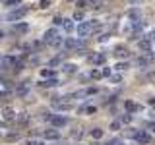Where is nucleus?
<instances>
[{
  "instance_id": "1",
  "label": "nucleus",
  "mask_w": 155,
  "mask_h": 145,
  "mask_svg": "<svg viewBox=\"0 0 155 145\" xmlns=\"http://www.w3.org/2000/svg\"><path fill=\"white\" fill-rule=\"evenodd\" d=\"M93 27H95L93 21H82V23L78 25V37H87V35L93 31Z\"/></svg>"
},
{
  "instance_id": "2",
  "label": "nucleus",
  "mask_w": 155,
  "mask_h": 145,
  "mask_svg": "<svg viewBox=\"0 0 155 145\" xmlns=\"http://www.w3.org/2000/svg\"><path fill=\"white\" fill-rule=\"evenodd\" d=\"M49 122H51L54 128H62V126H66V124H68V118H66V116H60V114H52Z\"/></svg>"
},
{
  "instance_id": "3",
  "label": "nucleus",
  "mask_w": 155,
  "mask_h": 145,
  "mask_svg": "<svg viewBox=\"0 0 155 145\" xmlns=\"http://www.w3.org/2000/svg\"><path fill=\"white\" fill-rule=\"evenodd\" d=\"M25 14H27V8H18V10H12V12L8 14V19H10V21H18V19H21Z\"/></svg>"
},
{
  "instance_id": "4",
  "label": "nucleus",
  "mask_w": 155,
  "mask_h": 145,
  "mask_svg": "<svg viewBox=\"0 0 155 145\" xmlns=\"http://www.w3.org/2000/svg\"><path fill=\"white\" fill-rule=\"evenodd\" d=\"M134 139H136L140 145H149V143H151V135H149L147 132H138V133L134 135Z\"/></svg>"
},
{
  "instance_id": "5",
  "label": "nucleus",
  "mask_w": 155,
  "mask_h": 145,
  "mask_svg": "<svg viewBox=\"0 0 155 145\" xmlns=\"http://www.w3.org/2000/svg\"><path fill=\"white\" fill-rule=\"evenodd\" d=\"M62 44H64L66 49H78V47H82V49H84V43H82V41H76V39H66Z\"/></svg>"
},
{
  "instance_id": "6",
  "label": "nucleus",
  "mask_w": 155,
  "mask_h": 145,
  "mask_svg": "<svg viewBox=\"0 0 155 145\" xmlns=\"http://www.w3.org/2000/svg\"><path fill=\"white\" fill-rule=\"evenodd\" d=\"M39 85H43V87H54V85H58V79L56 77H49V79H43Z\"/></svg>"
},
{
  "instance_id": "7",
  "label": "nucleus",
  "mask_w": 155,
  "mask_h": 145,
  "mask_svg": "<svg viewBox=\"0 0 155 145\" xmlns=\"http://www.w3.org/2000/svg\"><path fill=\"white\" fill-rule=\"evenodd\" d=\"M60 137V133L56 132V130H47L45 132V139H51V141H54V139Z\"/></svg>"
},
{
  "instance_id": "8",
  "label": "nucleus",
  "mask_w": 155,
  "mask_h": 145,
  "mask_svg": "<svg viewBox=\"0 0 155 145\" xmlns=\"http://www.w3.org/2000/svg\"><path fill=\"white\" fill-rule=\"evenodd\" d=\"M60 25L64 27V31H66V33L74 31V23H72V19H62V23H60Z\"/></svg>"
},
{
  "instance_id": "9",
  "label": "nucleus",
  "mask_w": 155,
  "mask_h": 145,
  "mask_svg": "<svg viewBox=\"0 0 155 145\" xmlns=\"http://www.w3.org/2000/svg\"><path fill=\"white\" fill-rule=\"evenodd\" d=\"M27 29H29L27 23H16V25H14V31H16V33H25Z\"/></svg>"
},
{
  "instance_id": "10",
  "label": "nucleus",
  "mask_w": 155,
  "mask_h": 145,
  "mask_svg": "<svg viewBox=\"0 0 155 145\" xmlns=\"http://www.w3.org/2000/svg\"><path fill=\"white\" fill-rule=\"evenodd\" d=\"M124 108H126L128 112H134V110H138L140 107H138V105H136L134 101H126V103H124Z\"/></svg>"
},
{
  "instance_id": "11",
  "label": "nucleus",
  "mask_w": 155,
  "mask_h": 145,
  "mask_svg": "<svg viewBox=\"0 0 155 145\" xmlns=\"http://www.w3.org/2000/svg\"><path fill=\"white\" fill-rule=\"evenodd\" d=\"M140 49L145 51V52H149V51H151V43H149L147 39H142V41H140Z\"/></svg>"
},
{
  "instance_id": "12",
  "label": "nucleus",
  "mask_w": 155,
  "mask_h": 145,
  "mask_svg": "<svg viewBox=\"0 0 155 145\" xmlns=\"http://www.w3.org/2000/svg\"><path fill=\"white\" fill-rule=\"evenodd\" d=\"M91 137H93V139H101V137H103V130H101V128L91 130Z\"/></svg>"
},
{
  "instance_id": "13",
  "label": "nucleus",
  "mask_w": 155,
  "mask_h": 145,
  "mask_svg": "<svg viewBox=\"0 0 155 145\" xmlns=\"http://www.w3.org/2000/svg\"><path fill=\"white\" fill-rule=\"evenodd\" d=\"M4 118L6 120H14L16 118V112H14L12 108H4Z\"/></svg>"
},
{
  "instance_id": "14",
  "label": "nucleus",
  "mask_w": 155,
  "mask_h": 145,
  "mask_svg": "<svg viewBox=\"0 0 155 145\" xmlns=\"http://www.w3.org/2000/svg\"><path fill=\"white\" fill-rule=\"evenodd\" d=\"M54 107L58 110H68V108H72V105H68V103H54Z\"/></svg>"
},
{
  "instance_id": "15",
  "label": "nucleus",
  "mask_w": 155,
  "mask_h": 145,
  "mask_svg": "<svg viewBox=\"0 0 155 145\" xmlns=\"http://www.w3.org/2000/svg\"><path fill=\"white\" fill-rule=\"evenodd\" d=\"M95 110H97L95 107H82L80 108V112H87V114H95Z\"/></svg>"
},
{
  "instance_id": "16",
  "label": "nucleus",
  "mask_w": 155,
  "mask_h": 145,
  "mask_svg": "<svg viewBox=\"0 0 155 145\" xmlns=\"http://www.w3.org/2000/svg\"><path fill=\"white\" fill-rule=\"evenodd\" d=\"M105 62V54H97L93 56V64H103Z\"/></svg>"
},
{
  "instance_id": "17",
  "label": "nucleus",
  "mask_w": 155,
  "mask_h": 145,
  "mask_svg": "<svg viewBox=\"0 0 155 145\" xmlns=\"http://www.w3.org/2000/svg\"><path fill=\"white\" fill-rule=\"evenodd\" d=\"M41 76L43 77H54V72L52 70H41Z\"/></svg>"
},
{
  "instance_id": "18",
  "label": "nucleus",
  "mask_w": 155,
  "mask_h": 145,
  "mask_svg": "<svg viewBox=\"0 0 155 145\" xmlns=\"http://www.w3.org/2000/svg\"><path fill=\"white\" fill-rule=\"evenodd\" d=\"M120 122H122V124H130V122H132V114H122Z\"/></svg>"
},
{
  "instance_id": "19",
  "label": "nucleus",
  "mask_w": 155,
  "mask_h": 145,
  "mask_svg": "<svg viewBox=\"0 0 155 145\" xmlns=\"http://www.w3.org/2000/svg\"><path fill=\"white\" fill-rule=\"evenodd\" d=\"M6 139H8V141H18V139H19V133H8Z\"/></svg>"
},
{
  "instance_id": "20",
  "label": "nucleus",
  "mask_w": 155,
  "mask_h": 145,
  "mask_svg": "<svg viewBox=\"0 0 155 145\" xmlns=\"http://www.w3.org/2000/svg\"><path fill=\"white\" fill-rule=\"evenodd\" d=\"M149 58H138V66H147Z\"/></svg>"
},
{
  "instance_id": "21",
  "label": "nucleus",
  "mask_w": 155,
  "mask_h": 145,
  "mask_svg": "<svg viewBox=\"0 0 155 145\" xmlns=\"http://www.w3.org/2000/svg\"><path fill=\"white\" fill-rule=\"evenodd\" d=\"M107 145H124V141H122V139H110Z\"/></svg>"
},
{
  "instance_id": "22",
  "label": "nucleus",
  "mask_w": 155,
  "mask_h": 145,
  "mask_svg": "<svg viewBox=\"0 0 155 145\" xmlns=\"http://www.w3.org/2000/svg\"><path fill=\"white\" fill-rule=\"evenodd\" d=\"M126 68H128V64H126V62H118V64H116V70H120V72H122V70H126Z\"/></svg>"
},
{
  "instance_id": "23",
  "label": "nucleus",
  "mask_w": 155,
  "mask_h": 145,
  "mask_svg": "<svg viewBox=\"0 0 155 145\" xmlns=\"http://www.w3.org/2000/svg\"><path fill=\"white\" fill-rule=\"evenodd\" d=\"M116 54H118V56H126V54H128V51H126V49H118V51H116Z\"/></svg>"
},
{
  "instance_id": "24",
  "label": "nucleus",
  "mask_w": 155,
  "mask_h": 145,
  "mask_svg": "<svg viewBox=\"0 0 155 145\" xmlns=\"http://www.w3.org/2000/svg\"><path fill=\"white\" fill-rule=\"evenodd\" d=\"M91 77H95V79H99V77H103V76H101V72H97V70H93V72H91Z\"/></svg>"
},
{
  "instance_id": "25",
  "label": "nucleus",
  "mask_w": 155,
  "mask_h": 145,
  "mask_svg": "<svg viewBox=\"0 0 155 145\" xmlns=\"http://www.w3.org/2000/svg\"><path fill=\"white\" fill-rule=\"evenodd\" d=\"M76 70V66H72V64H66L64 66V72H74Z\"/></svg>"
},
{
  "instance_id": "26",
  "label": "nucleus",
  "mask_w": 155,
  "mask_h": 145,
  "mask_svg": "<svg viewBox=\"0 0 155 145\" xmlns=\"http://www.w3.org/2000/svg\"><path fill=\"white\" fill-rule=\"evenodd\" d=\"M39 8H49V0H41L39 2Z\"/></svg>"
},
{
  "instance_id": "27",
  "label": "nucleus",
  "mask_w": 155,
  "mask_h": 145,
  "mask_svg": "<svg viewBox=\"0 0 155 145\" xmlns=\"http://www.w3.org/2000/svg\"><path fill=\"white\" fill-rule=\"evenodd\" d=\"M74 19H78V21H80V19H84V14H82V12H76V14H74Z\"/></svg>"
},
{
  "instance_id": "28",
  "label": "nucleus",
  "mask_w": 155,
  "mask_h": 145,
  "mask_svg": "<svg viewBox=\"0 0 155 145\" xmlns=\"http://www.w3.org/2000/svg\"><path fill=\"white\" fill-rule=\"evenodd\" d=\"M110 128H112V130H118V128H120V122H112Z\"/></svg>"
},
{
  "instance_id": "29",
  "label": "nucleus",
  "mask_w": 155,
  "mask_h": 145,
  "mask_svg": "<svg viewBox=\"0 0 155 145\" xmlns=\"http://www.w3.org/2000/svg\"><path fill=\"white\" fill-rule=\"evenodd\" d=\"M101 76H110V70H109V68H105L103 72H101Z\"/></svg>"
},
{
  "instance_id": "30",
  "label": "nucleus",
  "mask_w": 155,
  "mask_h": 145,
  "mask_svg": "<svg viewBox=\"0 0 155 145\" xmlns=\"http://www.w3.org/2000/svg\"><path fill=\"white\" fill-rule=\"evenodd\" d=\"M76 6H78V8H85V2H84V0H80V2H78Z\"/></svg>"
},
{
  "instance_id": "31",
  "label": "nucleus",
  "mask_w": 155,
  "mask_h": 145,
  "mask_svg": "<svg viewBox=\"0 0 155 145\" xmlns=\"http://www.w3.org/2000/svg\"><path fill=\"white\" fill-rule=\"evenodd\" d=\"M27 145H43L41 141H27Z\"/></svg>"
},
{
  "instance_id": "32",
  "label": "nucleus",
  "mask_w": 155,
  "mask_h": 145,
  "mask_svg": "<svg viewBox=\"0 0 155 145\" xmlns=\"http://www.w3.org/2000/svg\"><path fill=\"white\" fill-rule=\"evenodd\" d=\"M19 0H8V4H18Z\"/></svg>"
},
{
  "instance_id": "33",
  "label": "nucleus",
  "mask_w": 155,
  "mask_h": 145,
  "mask_svg": "<svg viewBox=\"0 0 155 145\" xmlns=\"http://www.w3.org/2000/svg\"><path fill=\"white\" fill-rule=\"evenodd\" d=\"M149 128H151V130H153V132H155V124H149Z\"/></svg>"
},
{
  "instance_id": "34",
  "label": "nucleus",
  "mask_w": 155,
  "mask_h": 145,
  "mask_svg": "<svg viewBox=\"0 0 155 145\" xmlns=\"http://www.w3.org/2000/svg\"><path fill=\"white\" fill-rule=\"evenodd\" d=\"M2 37H4V33H2V31H0V39H2Z\"/></svg>"
}]
</instances>
